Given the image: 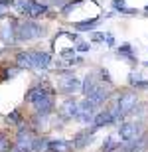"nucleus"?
Returning a JSON list of instances; mask_svg holds the SVG:
<instances>
[{"instance_id":"nucleus-20","label":"nucleus","mask_w":148,"mask_h":152,"mask_svg":"<svg viewBox=\"0 0 148 152\" xmlns=\"http://www.w3.org/2000/svg\"><path fill=\"white\" fill-rule=\"evenodd\" d=\"M14 142H10V136L6 132H0V152H10Z\"/></svg>"},{"instance_id":"nucleus-24","label":"nucleus","mask_w":148,"mask_h":152,"mask_svg":"<svg viewBox=\"0 0 148 152\" xmlns=\"http://www.w3.org/2000/svg\"><path fill=\"white\" fill-rule=\"evenodd\" d=\"M113 8H114V10H120V12H125V10H126V4H125V0H113Z\"/></svg>"},{"instance_id":"nucleus-30","label":"nucleus","mask_w":148,"mask_h":152,"mask_svg":"<svg viewBox=\"0 0 148 152\" xmlns=\"http://www.w3.org/2000/svg\"><path fill=\"white\" fill-rule=\"evenodd\" d=\"M117 152H122V148H120V150H117Z\"/></svg>"},{"instance_id":"nucleus-7","label":"nucleus","mask_w":148,"mask_h":152,"mask_svg":"<svg viewBox=\"0 0 148 152\" xmlns=\"http://www.w3.org/2000/svg\"><path fill=\"white\" fill-rule=\"evenodd\" d=\"M81 89V81L75 75L71 73H65L63 71L61 77H59V83H57V91L59 93H63V95H73L75 91Z\"/></svg>"},{"instance_id":"nucleus-6","label":"nucleus","mask_w":148,"mask_h":152,"mask_svg":"<svg viewBox=\"0 0 148 152\" xmlns=\"http://www.w3.org/2000/svg\"><path fill=\"white\" fill-rule=\"evenodd\" d=\"M117 134H119L120 140L132 142V140H136L138 136L142 134V126H140V123H132V121H128V123H120Z\"/></svg>"},{"instance_id":"nucleus-5","label":"nucleus","mask_w":148,"mask_h":152,"mask_svg":"<svg viewBox=\"0 0 148 152\" xmlns=\"http://www.w3.org/2000/svg\"><path fill=\"white\" fill-rule=\"evenodd\" d=\"M138 105V95L136 93H132V91H126V93H120L117 97V107L113 109L114 117H126V115H131Z\"/></svg>"},{"instance_id":"nucleus-14","label":"nucleus","mask_w":148,"mask_h":152,"mask_svg":"<svg viewBox=\"0 0 148 152\" xmlns=\"http://www.w3.org/2000/svg\"><path fill=\"white\" fill-rule=\"evenodd\" d=\"M122 148V144H120V138L119 134H111L105 138V142H103V152H117Z\"/></svg>"},{"instance_id":"nucleus-8","label":"nucleus","mask_w":148,"mask_h":152,"mask_svg":"<svg viewBox=\"0 0 148 152\" xmlns=\"http://www.w3.org/2000/svg\"><path fill=\"white\" fill-rule=\"evenodd\" d=\"M95 105H93L89 99H83V101L79 103V109H77V121L79 123H83V124H89V123H93V118H95V115H97V111H95Z\"/></svg>"},{"instance_id":"nucleus-26","label":"nucleus","mask_w":148,"mask_h":152,"mask_svg":"<svg viewBox=\"0 0 148 152\" xmlns=\"http://www.w3.org/2000/svg\"><path fill=\"white\" fill-rule=\"evenodd\" d=\"M6 14H8V6H2V4H0V18H4Z\"/></svg>"},{"instance_id":"nucleus-2","label":"nucleus","mask_w":148,"mask_h":152,"mask_svg":"<svg viewBox=\"0 0 148 152\" xmlns=\"http://www.w3.org/2000/svg\"><path fill=\"white\" fill-rule=\"evenodd\" d=\"M16 63L20 69L26 67V69H36V71H46L51 65V56L47 51H36V50L20 51L16 56Z\"/></svg>"},{"instance_id":"nucleus-23","label":"nucleus","mask_w":148,"mask_h":152,"mask_svg":"<svg viewBox=\"0 0 148 152\" xmlns=\"http://www.w3.org/2000/svg\"><path fill=\"white\" fill-rule=\"evenodd\" d=\"M99 75H101V79H99L101 83H107V85L113 83V81H111V73H109L107 69H99Z\"/></svg>"},{"instance_id":"nucleus-28","label":"nucleus","mask_w":148,"mask_h":152,"mask_svg":"<svg viewBox=\"0 0 148 152\" xmlns=\"http://www.w3.org/2000/svg\"><path fill=\"white\" fill-rule=\"evenodd\" d=\"M2 51H4V48H0V53H2Z\"/></svg>"},{"instance_id":"nucleus-11","label":"nucleus","mask_w":148,"mask_h":152,"mask_svg":"<svg viewBox=\"0 0 148 152\" xmlns=\"http://www.w3.org/2000/svg\"><path fill=\"white\" fill-rule=\"evenodd\" d=\"M114 121H117V117H114L113 111H99L97 115H95V118H93V129L99 130L101 126H107V124H113Z\"/></svg>"},{"instance_id":"nucleus-1","label":"nucleus","mask_w":148,"mask_h":152,"mask_svg":"<svg viewBox=\"0 0 148 152\" xmlns=\"http://www.w3.org/2000/svg\"><path fill=\"white\" fill-rule=\"evenodd\" d=\"M26 101L34 107L38 117H47L53 111V89L47 83H36L28 89Z\"/></svg>"},{"instance_id":"nucleus-22","label":"nucleus","mask_w":148,"mask_h":152,"mask_svg":"<svg viewBox=\"0 0 148 152\" xmlns=\"http://www.w3.org/2000/svg\"><path fill=\"white\" fill-rule=\"evenodd\" d=\"M6 121L10 124H16V126H20L22 124V115H20V111H12L8 117H6Z\"/></svg>"},{"instance_id":"nucleus-29","label":"nucleus","mask_w":148,"mask_h":152,"mask_svg":"<svg viewBox=\"0 0 148 152\" xmlns=\"http://www.w3.org/2000/svg\"><path fill=\"white\" fill-rule=\"evenodd\" d=\"M144 65H146V67H148V61H144Z\"/></svg>"},{"instance_id":"nucleus-15","label":"nucleus","mask_w":148,"mask_h":152,"mask_svg":"<svg viewBox=\"0 0 148 152\" xmlns=\"http://www.w3.org/2000/svg\"><path fill=\"white\" fill-rule=\"evenodd\" d=\"M71 150V142L67 140H50L47 152H69Z\"/></svg>"},{"instance_id":"nucleus-16","label":"nucleus","mask_w":148,"mask_h":152,"mask_svg":"<svg viewBox=\"0 0 148 152\" xmlns=\"http://www.w3.org/2000/svg\"><path fill=\"white\" fill-rule=\"evenodd\" d=\"M128 83L132 85V87H136V89H148V81H144L142 77L138 73H128Z\"/></svg>"},{"instance_id":"nucleus-18","label":"nucleus","mask_w":148,"mask_h":152,"mask_svg":"<svg viewBox=\"0 0 148 152\" xmlns=\"http://www.w3.org/2000/svg\"><path fill=\"white\" fill-rule=\"evenodd\" d=\"M47 148H50L47 138H34V142H32V150L34 152H47Z\"/></svg>"},{"instance_id":"nucleus-12","label":"nucleus","mask_w":148,"mask_h":152,"mask_svg":"<svg viewBox=\"0 0 148 152\" xmlns=\"http://www.w3.org/2000/svg\"><path fill=\"white\" fill-rule=\"evenodd\" d=\"M16 24L18 20H12V22H6V26H2L0 38H2L4 44H14L16 42Z\"/></svg>"},{"instance_id":"nucleus-19","label":"nucleus","mask_w":148,"mask_h":152,"mask_svg":"<svg viewBox=\"0 0 148 152\" xmlns=\"http://www.w3.org/2000/svg\"><path fill=\"white\" fill-rule=\"evenodd\" d=\"M97 24H99V18H91V20H85V22H77V24H75V30H79V32L93 30Z\"/></svg>"},{"instance_id":"nucleus-17","label":"nucleus","mask_w":148,"mask_h":152,"mask_svg":"<svg viewBox=\"0 0 148 152\" xmlns=\"http://www.w3.org/2000/svg\"><path fill=\"white\" fill-rule=\"evenodd\" d=\"M117 53H119V57H125V59H128V61H134V53H132V45L128 44H122L117 48Z\"/></svg>"},{"instance_id":"nucleus-25","label":"nucleus","mask_w":148,"mask_h":152,"mask_svg":"<svg viewBox=\"0 0 148 152\" xmlns=\"http://www.w3.org/2000/svg\"><path fill=\"white\" fill-rule=\"evenodd\" d=\"M89 50H91V45L85 44V42H79L77 44V51H89Z\"/></svg>"},{"instance_id":"nucleus-9","label":"nucleus","mask_w":148,"mask_h":152,"mask_svg":"<svg viewBox=\"0 0 148 152\" xmlns=\"http://www.w3.org/2000/svg\"><path fill=\"white\" fill-rule=\"evenodd\" d=\"M77 109H79V103L75 101L73 97H69V99H65V101L61 103V107H59L57 115H59L63 121H71V118L77 117Z\"/></svg>"},{"instance_id":"nucleus-10","label":"nucleus","mask_w":148,"mask_h":152,"mask_svg":"<svg viewBox=\"0 0 148 152\" xmlns=\"http://www.w3.org/2000/svg\"><path fill=\"white\" fill-rule=\"evenodd\" d=\"M93 134H95V129H93V126H91V130H89V129L79 130V132H77V134L73 136V140H71V146H73V148H77V150L85 148L87 144H91Z\"/></svg>"},{"instance_id":"nucleus-4","label":"nucleus","mask_w":148,"mask_h":152,"mask_svg":"<svg viewBox=\"0 0 148 152\" xmlns=\"http://www.w3.org/2000/svg\"><path fill=\"white\" fill-rule=\"evenodd\" d=\"M14 6L22 16H28V20L42 18L50 10L47 4H42V2H36V0H14Z\"/></svg>"},{"instance_id":"nucleus-3","label":"nucleus","mask_w":148,"mask_h":152,"mask_svg":"<svg viewBox=\"0 0 148 152\" xmlns=\"http://www.w3.org/2000/svg\"><path fill=\"white\" fill-rule=\"evenodd\" d=\"M46 32L36 20H22L16 24V39L18 42H32V39L44 38Z\"/></svg>"},{"instance_id":"nucleus-21","label":"nucleus","mask_w":148,"mask_h":152,"mask_svg":"<svg viewBox=\"0 0 148 152\" xmlns=\"http://www.w3.org/2000/svg\"><path fill=\"white\" fill-rule=\"evenodd\" d=\"M81 4H83V0H75V2H67V4H65V6L61 8V14H63V16H69V14H71V12H73L75 8H79Z\"/></svg>"},{"instance_id":"nucleus-13","label":"nucleus","mask_w":148,"mask_h":152,"mask_svg":"<svg viewBox=\"0 0 148 152\" xmlns=\"http://www.w3.org/2000/svg\"><path fill=\"white\" fill-rule=\"evenodd\" d=\"M99 85H101V81H99V79H95L93 75H87L85 81L81 83V89H83V95H85V99H89V97H91L93 93L99 89Z\"/></svg>"},{"instance_id":"nucleus-27","label":"nucleus","mask_w":148,"mask_h":152,"mask_svg":"<svg viewBox=\"0 0 148 152\" xmlns=\"http://www.w3.org/2000/svg\"><path fill=\"white\" fill-rule=\"evenodd\" d=\"M0 4L2 6H10V4H14V0H0Z\"/></svg>"}]
</instances>
